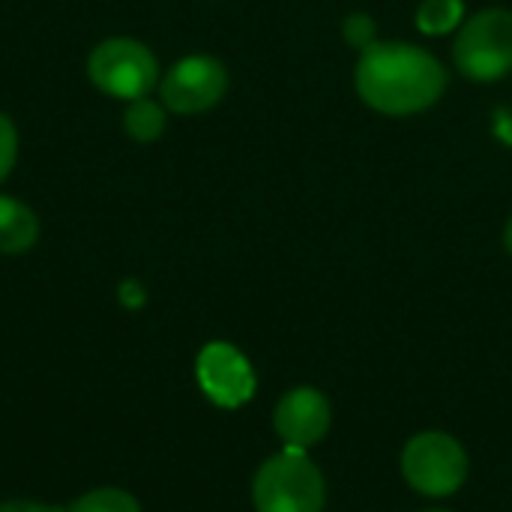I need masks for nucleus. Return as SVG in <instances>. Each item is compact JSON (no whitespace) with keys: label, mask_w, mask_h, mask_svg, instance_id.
I'll return each mask as SVG.
<instances>
[{"label":"nucleus","mask_w":512,"mask_h":512,"mask_svg":"<svg viewBox=\"0 0 512 512\" xmlns=\"http://www.w3.org/2000/svg\"><path fill=\"white\" fill-rule=\"evenodd\" d=\"M15 153H18V135L15 126L6 114H0V180H6V174L15 165Z\"/></svg>","instance_id":"4468645a"},{"label":"nucleus","mask_w":512,"mask_h":512,"mask_svg":"<svg viewBox=\"0 0 512 512\" xmlns=\"http://www.w3.org/2000/svg\"><path fill=\"white\" fill-rule=\"evenodd\" d=\"M426 512H447V510H426Z\"/></svg>","instance_id":"f3484780"},{"label":"nucleus","mask_w":512,"mask_h":512,"mask_svg":"<svg viewBox=\"0 0 512 512\" xmlns=\"http://www.w3.org/2000/svg\"><path fill=\"white\" fill-rule=\"evenodd\" d=\"M0 512H66L63 507H51V504H36V501H9L0 504Z\"/></svg>","instance_id":"2eb2a0df"},{"label":"nucleus","mask_w":512,"mask_h":512,"mask_svg":"<svg viewBox=\"0 0 512 512\" xmlns=\"http://www.w3.org/2000/svg\"><path fill=\"white\" fill-rule=\"evenodd\" d=\"M90 81L114 99H141L159 78L156 57L135 39H108L93 48L87 63Z\"/></svg>","instance_id":"39448f33"},{"label":"nucleus","mask_w":512,"mask_h":512,"mask_svg":"<svg viewBox=\"0 0 512 512\" xmlns=\"http://www.w3.org/2000/svg\"><path fill=\"white\" fill-rule=\"evenodd\" d=\"M456 66L474 81H495L512 69V12L486 9L456 39Z\"/></svg>","instance_id":"20e7f679"},{"label":"nucleus","mask_w":512,"mask_h":512,"mask_svg":"<svg viewBox=\"0 0 512 512\" xmlns=\"http://www.w3.org/2000/svg\"><path fill=\"white\" fill-rule=\"evenodd\" d=\"M402 474L429 498H450L468 480V453L447 432H420L402 450Z\"/></svg>","instance_id":"7ed1b4c3"},{"label":"nucleus","mask_w":512,"mask_h":512,"mask_svg":"<svg viewBox=\"0 0 512 512\" xmlns=\"http://www.w3.org/2000/svg\"><path fill=\"white\" fill-rule=\"evenodd\" d=\"M165 129V114L156 102L150 99H132V105L126 108V132L135 141H156Z\"/></svg>","instance_id":"9b49d317"},{"label":"nucleus","mask_w":512,"mask_h":512,"mask_svg":"<svg viewBox=\"0 0 512 512\" xmlns=\"http://www.w3.org/2000/svg\"><path fill=\"white\" fill-rule=\"evenodd\" d=\"M228 87V72L213 57H186L171 66L162 81V102L177 114H198L213 108Z\"/></svg>","instance_id":"0eeeda50"},{"label":"nucleus","mask_w":512,"mask_h":512,"mask_svg":"<svg viewBox=\"0 0 512 512\" xmlns=\"http://www.w3.org/2000/svg\"><path fill=\"white\" fill-rule=\"evenodd\" d=\"M198 384L204 396L219 408H240L255 396V372L252 363L228 342H210L201 348L195 363Z\"/></svg>","instance_id":"423d86ee"},{"label":"nucleus","mask_w":512,"mask_h":512,"mask_svg":"<svg viewBox=\"0 0 512 512\" xmlns=\"http://www.w3.org/2000/svg\"><path fill=\"white\" fill-rule=\"evenodd\" d=\"M447 87L441 63L405 42H375L357 63V90L366 105L384 114H414L438 102Z\"/></svg>","instance_id":"f257e3e1"},{"label":"nucleus","mask_w":512,"mask_h":512,"mask_svg":"<svg viewBox=\"0 0 512 512\" xmlns=\"http://www.w3.org/2000/svg\"><path fill=\"white\" fill-rule=\"evenodd\" d=\"M330 420H333L330 402L315 387H294V390H288L279 399L276 411H273L276 435L291 450H309V447H315L327 435Z\"/></svg>","instance_id":"6e6552de"},{"label":"nucleus","mask_w":512,"mask_h":512,"mask_svg":"<svg viewBox=\"0 0 512 512\" xmlns=\"http://www.w3.org/2000/svg\"><path fill=\"white\" fill-rule=\"evenodd\" d=\"M252 504L258 512H324L327 483L306 450L285 447L258 468Z\"/></svg>","instance_id":"f03ea898"},{"label":"nucleus","mask_w":512,"mask_h":512,"mask_svg":"<svg viewBox=\"0 0 512 512\" xmlns=\"http://www.w3.org/2000/svg\"><path fill=\"white\" fill-rule=\"evenodd\" d=\"M66 512H141V504L123 489H93L72 501Z\"/></svg>","instance_id":"f8f14e48"},{"label":"nucleus","mask_w":512,"mask_h":512,"mask_svg":"<svg viewBox=\"0 0 512 512\" xmlns=\"http://www.w3.org/2000/svg\"><path fill=\"white\" fill-rule=\"evenodd\" d=\"M504 246H507V252L512 255V219L507 222V231H504Z\"/></svg>","instance_id":"dca6fc26"},{"label":"nucleus","mask_w":512,"mask_h":512,"mask_svg":"<svg viewBox=\"0 0 512 512\" xmlns=\"http://www.w3.org/2000/svg\"><path fill=\"white\" fill-rule=\"evenodd\" d=\"M345 39L351 42V45H357V48H369V45H375V21L369 18V15H348L345 18Z\"/></svg>","instance_id":"ddd939ff"},{"label":"nucleus","mask_w":512,"mask_h":512,"mask_svg":"<svg viewBox=\"0 0 512 512\" xmlns=\"http://www.w3.org/2000/svg\"><path fill=\"white\" fill-rule=\"evenodd\" d=\"M465 15V0H423L417 9V27L426 36H441L459 27Z\"/></svg>","instance_id":"9d476101"},{"label":"nucleus","mask_w":512,"mask_h":512,"mask_svg":"<svg viewBox=\"0 0 512 512\" xmlns=\"http://www.w3.org/2000/svg\"><path fill=\"white\" fill-rule=\"evenodd\" d=\"M36 234H39V222L33 210L15 198L0 195V252L6 255L27 252L36 243Z\"/></svg>","instance_id":"1a4fd4ad"}]
</instances>
